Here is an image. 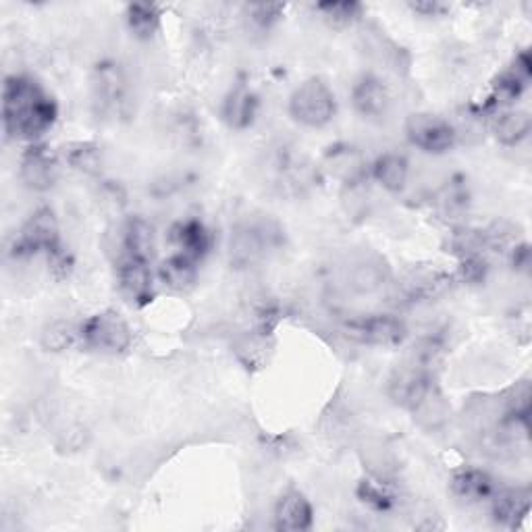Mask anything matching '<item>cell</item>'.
I'll list each match as a JSON object with an SVG mask.
<instances>
[{"mask_svg":"<svg viewBox=\"0 0 532 532\" xmlns=\"http://www.w3.org/2000/svg\"><path fill=\"white\" fill-rule=\"evenodd\" d=\"M59 109L34 77L11 75L3 88V125L13 140L36 142L57 123Z\"/></svg>","mask_w":532,"mask_h":532,"instance_id":"cell-1","label":"cell"},{"mask_svg":"<svg viewBox=\"0 0 532 532\" xmlns=\"http://www.w3.org/2000/svg\"><path fill=\"white\" fill-rule=\"evenodd\" d=\"M337 102L333 90L318 77L306 79L289 98V115L304 127H325L333 121Z\"/></svg>","mask_w":532,"mask_h":532,"instance_id":"cell-2","label":"cell"},{"mask_svg":"<svg viewBox=\"0 0 532 532\" xmlns=\"http://www.w3.org/2000/svg\"><path fill=\"white\" fill-rule=\"evenodd\" d=\"M13 252L15 256L44 254L48 256V260L65 254L61 244L59 221L52 208L42 206L36 212H32V217L23 223L19 237L15 239Z\"/></svg>","mask_w":532,"mask_h":532,"instance_id":"cell-3","label":"cell"},{"mask_svg":"<svg viewBox=\"0 0 532 532\" xmlns=\"http://www.w3.org/2000/svg\"><path fill=\"white\" fill-rule=\"evenodd\" d=\"M79 339L92 352L115 356L129 348L133 333L121 314L104 310L84 321V325L79 327Z\"/></svg>","mask_w":532,"mask_h":532,"instance_id":"cell-4","label":"cell"},{"mask_svg":"<svg viewBox=\"0 0 532 532\" xmlns=\"http://www.w3.org/2000/svg\"><path fill=\"white\" fill-rule=\"evenodd\" d=\"M406 138L427 154H445L456 146L458 133L447 119L431 113H416L406 121Z\"/></svg>","mask_w":532,"mask_h":532,"instance_id":"cell-5","label":"cell"},{"mask_svg":"<svg viewBox=\"0 0 532 532\" xmlns=\"http://www.w3.org/2000/svg\"><path fill=\"white\" fill-rule=\"evenodd\" d=\"M345 331L358 343L377 345V348H395V345L402 343L408 335L404 321H399V318L391 314H372L356 318V321L348 323Z\"/></svg>","mask_w":532,"mask_h":532,"instance_id":"cell-6","label":"cell"},{"mask_svg":"<svg viewBox=\"0 0 532 532\" xmlns=\"http://www.w3.org/2000/svg\"><path fill=\"white\" fill-rule=\"evenodd\" d=\"M435 389L431 370L422 368L418 364H410L399 368L393 379L389 381V395L397 406H402L410 412L418 408V404Z\"/></svg>","mask_w":532,"mask_h":532,"instance_id":"cell-7","label":"cell"},{"mask_svg":"<svg viewBox=\"0 0 532 532\" xmlns=\"http://www.w3.org/2000/svg\"><path fill=\"white\" fill-rule=\"evenodd\" d=\"M148 264L150 262L123 256L117 266V283L121 294L136 306H146L154 298V279Z\"/></svg>","mask_w":532,"mask_h":532,"instance_id":"cell-8","label":"cell"},{"mask_svg":"<svg viewBox=\"0 0 532 532\" xmlns=\"http://www.w3.org/2000/svg\"><path fill=\"white\" fill-rule=\"evenodd\" d=\"M530 75H532V61L528 52L522 50L510 63V67H505L493 82V98L489 109L497 111L499 106L512 104L516 98H520L522 92L528 88Z\"/></svg>","mask_w":532,"mask_h":532,"instance_id":"cell-9","label":"cell"},{"mask_svg":"<svg viewBox=\"0 0 532 532\" xmlns=\"http://www.w3.org/2000/svg\"><path fill=\"white\" fill-rule=\"evenodd\" d=\"M21 179L28 188L36 192H46L55 185L59 177V161L50 148L34 144L21 158Z\"/></svg>","mask_w":532,"mask_h":532,"instance_id":"cell-10","label":"cell"},{"mask_svg":"<svg viewBox=\"0 0 532 532\" xmlns=\"http://www.w3.org/2000/svg\"><path fill=\"white\" fill-rule=\"evenodd\" d=\"M352 104L364 119H383L391 106L387 86L375 75H362L352 88Z\"/></svg>","mask_w":532,"mask_h":532,"instance_id":"cell-11","label":"cell"},{"mask_svg":"<svg viewBox=\"0 0 532 532\" xmlns=\"http://www.w3.org/2000/svg\"><path fill=\"white\" fill-rule=\"evenodd\" d=\"M314 524L312 503L300 491H287L275 508V528L283 532H306Z\"/></svg>","mask_w":532,"mask_h":532,"instance_id":"cell-12","label":"cell"},{"mask_svg":"<svg viewBox=\"0 0 532 532\" xmlns=\"http://www.w3.org/2000/svg\"><path fill=\"white\" fill-rule=\"evenodd\" d=\"M493 518L505 528H518L530 514V491L528 489H503L493 493Z\"/></svg>","mask_w":532,"mask_h":532,"instance_id":"cell-13","label":"cell"},{"mask_svg":"<svg viewBox=\"0 0 532 532\" xmlns=\"http://www.w3.org/2000/svg\"><path fill=\"white\" fill-rule=\"evenodd\" d=\"M171 239L173 244L177 246V250L185 256H190L194 260H202L210 248H212V235L208 231V227L198 221V219H190V221H181L171 229Z\"/></svg>","mask_w":532,"mask_h":532,"instance_id":"cell-14","label":"cell"},{"mask_svg":"<svg viewBox=\"0 0 532 532\" xmlns=\"http://www.w3.org/2000/svg\"><path fill=\"white\" fill-rule=\"evenodd\" d=\"M258 113V98L246 86H235L223 102V119L231 129H248Z\"/></svg>","mask_w":532,"mask_h":532,"instance_id":"cell-15","label":"cell"},{"mask_svg":"<svg viewBox=\"0 0 532 532\" xmlns=\"http://www.w3.org/2000/svg\"><path fill=\"white\" fill-rule=\"evenodd\" d=\"M530 127H532V117L528 111L503 109V111L493 113V121H491L493 136L503 146L520 144L524 138H528Z\"/></svg>","mask_w":532,"mask_h":532,"instance_id":"cell-16","label":"cell"},{"mask_svg":"<svg viewBox=\"0 0 532 532\" xmlns=\"http://www.w3.org/2000/svg\"><path fill=\"white\" fill-rule=\"evenodd\" d=\"M451 493L466 503L485 501L495 493L493 478L478 468H464L451 478Z\"/></svg>","mask_w":532,"mask_h":532,"instance_id":"cell-17","label":"cell"},{"mask_svg":"<svg viewBox=\"0 0 532 532\" xmlns=\"http://www.w3.org/2000/svg\"><path fill=\"white\" fill-rule=\"evenodd\" d=\"M370 171H372V177H375L377 183L387 192H402L408 183L410 165L406 161V156L387 152L372 163Z\"/></svg>","mask_w":532,"mask_h":532,"instance_id":"cell-18","label":"cell"},{"mask_svg":"<svg viewBox=\"0 0 532 532\" xmlns=\"http://www.w3.org/2000/svg\"><path fill=\"white\" fill-rule=\"evenodd\" d=\"M123 248H125V256L150 262L152 256H154V250H156L154 227L148 221L140 219V217L131 219L125 225Z\"/></svg>","mask_w":532,"mask_h":532,"instance_id":"cell-19","label":"cell"},{"mask_svg":"<svg viewBox=\"0 0 532 532\" xmlns=\"http://www.w3.org/2000/svg\"><path fill=\"white\" fill-rule=\"evenodd\" d=\"M158 277H161V281L171 289L177 291L190 289L198 279V260L177 252L161 264Z\"/></svg>","mask_w":532,"mask_h":532,"instance_id":"cell-20","label":"cell"},{"mask_svg":"<svg viewBox=\"0 0 532 532\" xmlns=\"http://www.w3.org/2000/svg\"><path fill=\"white\" fill-rule=\"evenodd\" d=\"M161 17V7L152 3H136L127 7V25L131 34L140 40H148L158 32V28H161Z\"/></svg>","mask_w":532,"mask_h":532,"instance_id":"cell-21","label":"cell"},{"mask_svg":"<svg viewBox=\"0 0 532 532\" xmlns=\"http://www.w3.org/2000/svg\"><path fill=\"white\" fill-rule=\"evenodd\" d=\"M316 13L321 15L333 28H348L362 15V5L354 0H327V3H318Z\"/></svg>","mask_w":532,"mask_h":532,"instance_id":"cell-22","label":"cell"},{"mask_svg":"<svg viewBox=\"0 0 532 532\" xmlns=\"http://www.w3.org/2000/svg\"><path fill=\"white\" fill-rule=\"evenodd\" d=\"M358 497L368 508L377 512H389L395 505V495L391 487L381 478H364L358 485Z\"/></svg>","mask_w":532,"mask_h":532,"instance_id":"cell-23","label":"cell"},{"mask_svg":"<svg viewBox=\"0 0 532 532\" xmlns=\"http://www.w3.org/2000/svg\"><path fill=\"white\" fill-rule=\"evenodd\" d=\"M327 158L331 171L345 181H356L364 173V163L354 148H331Z\"/></svg>","mask_w":532,"mask_h":532,"instance_id":"cell-24","label":"cell"},{"mask_svg":"<svg viewBox=\"0 0 532 532\" xmlns=\"http://www.w3.org/2000/svg\"><path fill=\"white\" fill-rule=\"evenodd\" d=\"M449 277L437 271H424V273H414L408 283L406 289L412 298H433L447 287Z\"/></svg>","mask_w":532,"mask_h":532,"instance_id":"cell-25","label":"cell"},{"mask_svg":"<svg viewBox=\"0 0 532 532\" xmlns=\"http://www.w3.org/2000/svg\"><path fill=\"white\" fill-rule=\"evenodd\" d=\"M79 337V329L75 331L71 325H65V323H57L46 329L44 333V345L48 350H65L69 348V345L73 343V339Z\"/></svg>","mask_w":532,"mask_h":532,"instance_id":"cell-26","label":"cell"},{"mask_svg":"<svg viewBox=\"0 0 532 532\" xmlns=\"http://www.w3.org/2000/svg\"><path fill=\"white\" fill-rule=\"evenodd\" d=\"M283 5H254L252 11V19L260 25V28H269L273 21L279 19V13L283 11Z\"/></svg>","mask_w":532,"mask_h":532,"instance_id":"cell-27","label":"cell"},{"mask_svg":"<svg viewBox=\"0 0 532 532\" xmlns=\"http://www.w3.org/2000/svg\"><path fill=\"white\" fill-rule=\"evenodd\" d=\"M412 9L416 13H424V15H437V13L445 11V7L441 3H416V5H412Z\"/></svg>","mask_w":532,"mask_h":532,"instance_id":"cell-28","label":"cell"}]
</instances>
